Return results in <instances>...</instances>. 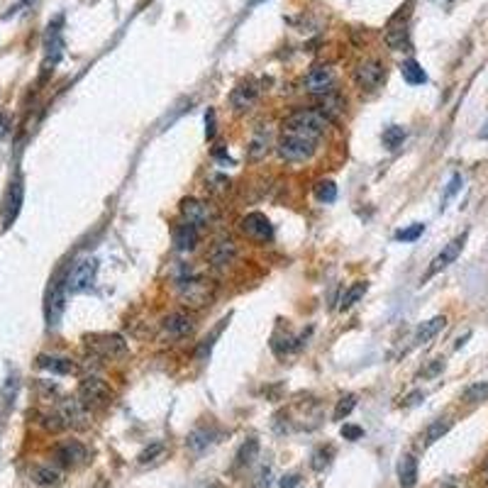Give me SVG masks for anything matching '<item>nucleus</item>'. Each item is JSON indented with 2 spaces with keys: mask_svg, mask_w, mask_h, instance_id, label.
Returning <instances> with one entry per match:
<instances>
[{
  "mask_svg": "<svg viewBox=\"0 0 488 488\" xmlns=\"http://www.w3.org/2000/svg\"><path fill=\"white\" fill-rule=\"evenodd\" d=\"M383 40H386V45L393 49V52H405V49H410V32H408V23L405 20L393 18L391 23L386 27V35H383Z\"/></svg>",
  "mask_w": 488,
  "mask_h": 488,
  "instance_id": "17",
  "label": "nucleus"
},
{
  "mask_svg": "<svg viewBox=\"0 0 488 488\" xmlns=\"http://www.w3.org/2000/svg\"><path fill=\"white\" fill-rule=\"evenodd\" d=\"M37 366H40V369L52 371V374H62V376L74 374V371H76V364L71 359H67V356H47V354H42V356H37Z\"/></svg>",
  "mask_w": 488,
  "mask_h": 488,
  "instance_id": "23",
  "label": "nucleus"
},
{
  "mask_svg": "<svg viewBox=\"0 0 488 488\" xmlns=\"http://www.w3.org/2000/svg\"><path fill=\"white\" fill-rule=\"evenodd\" d=\"M110 396H113L110 386H108L101 376L84 378V381H81V386H79V398H81V403H84L86 408H89V405L108 403V398H110Z\"/></svg>",
  "mask_w": 488,
  "mask_h": 488,
  "instance_id": "10",
  "label": "nucleus"
},
{
  "mask_svg": "<svg viewBox=\"0 0 488 488\" xmlns=\"http://www.w3.org/2000/svg\"><path fill=\"white\" fill-rule=\"evenodd\" d=\"M464 242H466V232H462L459 237H454L449 244H444L440 254H437L435 259L430 261V268H427V273H425V281H427V278L435 276V273L444 271V268H447L449 264H454V261L459 259V254H462Z\"/></svg>",
  "mask_w": 488,
  "mask_h": 488,
  "instance_id": "12",
  "label": "nucleus"
},
{
  "mask_svg": "<svg viewBox=\"0 0 488 488\" xmlns=\"http://www.w3.org/2000/svg\"><path fill=\"white\" fill-rule=\"evenodd\" d=\"M330 457H332V449H317V452L312 454V469L322 471L327 464H330Z\"/></svg>",
  "mask_w": 488,
  "mask_h": 488,
  "instance_id": "40",
  "label": "nucleus"
},
{
  "mask_svg": "<svg viewBox=\"0 0 488 488\" xmlns=\"http://www.w3.org/2000/svg\"><path fill=\"white\" fill-rule=\"evenodd\" d=\"M400 74H403L405 84H410V86H422L427 81L425 69H422L415 59H408V62L400 64Z\"/></svg>",
  "mask_w": 488,
  "mask_h": 488,
  "instance_id": "28",
  "label": "nucleus"
},
{
  "mask_svg": "<svg viewBox=\"0 0 488 488\" xmlns=\"http://www.w3.org/2000/svg\"><path fill=\"white\" fill-rule=\"evenodd\" d=\"M273 147H276L278 159H283V161H308L317 152V140L281 132V137H278V142Z\"/></svg>",
  "mask_w": 488,
  "mask_h": 488,
  "instance_id": "3",
  "label": "nucleus"
},
{
  "mask_svg": "<svg viewBox=\"0 0 488 488\" xmlns=\"http://www.w3.org/2000/svg\"><path fill=\"white\" fill-rule=\"evenodd\" d=\"M256 98H259V89H256V84L254 81H244V84H239L237 89L232 91L229 103H232V108L237 113H244V110H249V108H254Z\"/></svg>",
  "mask_w": 488,
  "mask_h": 488,
  "instance_id": "19",
  "label": "nucleus"
},
{
  "mask_svg": "<svg viewBox=\"0 0 488 488\" xmlns=\"http://www.w3.org/2000/svg\"><path fill=\"white\" fill-rule=\"evenodd\" d=\"M464 403H484V400H488V381H479V383H471L469 388L464 391L462 396Z\"/></svg>",
  "mask_w": 488,
  "mask_h": 488,
  "instance_id": "32",
  "label": "nucleus"
},
{
  "mask_svg": "<svg viewBox=\"0 0 488 488\" xmlns=\"http://www.w3.org/2000/svg\"><path fill=\"white\" fill-rule=\"evenodd\" d=\"M57 459H59V464H64V466H79L89 459V449L81 442L69 440L57 447Z\"/></svg>",
  "mask_w": 488,
  "mask_h": 488,
  "instance_id": "21",
  "label": "nucleus"
},
{
  "mask_svg": "<svg viewBox=\"0 0 488 488\" xmlns=\"http://www.w3.org/2000/svg\"><path fill=\"white\" fill-rule=\"evenodd\" d=\"M315 198L320 203H334V198H337V186H334V181H317Z\"/></svg>",
  "mask_w": 488,
  "mask_h": 488,
  "instance_id": "35",
  "label": "nucleus"
},
{
  "mask_svg": "<svg viewBox=\"0 0 488 488\" xmlns=\"http://www.w3.org/2000/svg\"><path fill=\"white\" fill-rule=\"evenodd\" d=\"M479 137H481V140H488V123L484 125V127H481V132H479Z\"/></svg>",
  "mask_w": 488,
  "mask_h": 488,
  "instance_id": "47",
  "label": "nucleus"
},
{
  "mask_svg": "<svg viewBox=\"0 0 488 488\" xmlns=\"http://www.w3.org/2000/svg\"><path fill=\"white\" fill-rule=\"evenodd\" d=\"M15 391H18V378H15V376H10V378H8V383H5V388H3V398H5V405H10V403H13V398H15Z\"/></svg>",
  "mask_w": 488,
  "mask_h": 488,
  "instance_id": "41",
  "label": "nucleus"
},
{
  "mask_svg": "<svg viewBox=\"0 0 488 488\" xmlns=\"http://www.w3.org/2000/svg\"><path fill=\"white\" fill-rule=\"evenodd\" d=\"M205 137H208V140H212V137H215V110L205 113Z\"/></svg>",
  "mask_w": 488,
  "mask_h": 488,
  "instance_id": "43",
  "label": "nucleus"
},
{
  "mask_svg": "<svg viewBox=\"0 0 488 488\" xmlns=\"http://www.w3.org/2000/svg\"><path fill=\"white\" fill-rule=\"evenodd\" d=\"M422 398V393L418 391V393H413V396H408V398H405V405H415V403H418V400Z\"/></svg>",
  "mask_w": 488,
  "mask_h": 488,
  "instance_id": "46",
  "label": "nucleus"
},
{
  "mask_svg": "<svg viewBox=\"0 0 488 488\" xmlns=\"http://www.w3.org/2000/svg\"><path fill=\"white\" fill-rule=\"evenodd\" d=\"M239 229H242L246 237L254 239V242H259V244L271 242L273 239V225L268 222V217L264 212H249V215H244L242 220H239Z\"/></svg>",
  "mask_w": 488,
  "mask_h": 488,
  "instance_id": "9",
  "label": "nucleus"
},
{
  "mask_svg": "<svg viewBox=\"0 0 488 488\" xmlns=\"http://www.w3.org/2000/svg\"><path fill=\"white\" fill-rule=\"evenodd\" d=\"M486 484H488V471H486Z\"/></svg>",
  "mask_w": 488,
  "mask_h": 488,
  "instance_id": "48",
  "label": "nucleus"
},
{
  "mask_svg": "<svg viewBox=\"0 0 488 488\" xmlns=\"http://www.w3.org/2000/svg\"><path fill=\"white\" fill-rule=\"evenodd\" d=\"M354 408H356V396H354V393H347V396H342V398L337 400V408H334V420H344Z\"/></svg>",
  "mask_w": 488,
  "mask_h": 488,
  "instance_id": "37",
  "label": "nucleus"
},
{
  "mask_svg": "<svg viewBox=\"0 0 488 488\" xmlns=\"http://www.w3.org/2000/svg\"><path fill=\"white\" fill-rule=\"evenodd\" d=\"M398 481L403 488H413L418 484V459L413 454H405L398 462Z\"/></svg>",
  "mask_w": 488,
  "mask_h": 488,
  "instance_id": "26",
  "label": "nucleus"
},
{
  "mask_svg": "<svg viewBox=\"0 0 488 488\" xmlns=\"http://www.w3.org/2000/svg\"><path fill=\"white\" fill-rule=\"evenodd\" d=\"M176 288H178V298L183 305H188V308H205V305L212 303V298H215V288L210 286V281H205L198 273H191V276H183L176 281Z\"/></svg>",
  "mask_w": 488,
  "mask_h": 488,
  "instance_id": "2",
  "label": "nucleus"
},
{
  "mask_svg": "<svg viewBox=\"0 0 488 488\" xmlns=\"http://www.w3.org/2000/svg\"><path fill=\"white\" fill-rule=\"evenodd\" d=\"M444 325H447V317L444 315H437L432 320L422 322L418 330H415V344H427L430 339H435L444 330Z\"/></svg>",
  "mask_w": 488,
  "mask_h": 488,
  "instance_id": "27",
  "label": "nucleus"
},
{
  "mask_svg": "<svg viewBox=\"0 0 488 488\" xmlns=\"http://www.w3.org/2000/svg\"><path fill=\"white\" fill-rule=\"evenodd\" d=\"M54 415L59 418V425H62V427H71V430H84V427H89V422H91L89 408L81 403V398H64V400H59L57 413H54Z\"/></svg>",
  "mask_w": 488,
  "mask_h": 488,
  "instance_id": "4",
  "label": "nucleus"
},
{
  "mask_svg": "<svg viewBox=\"0 0 488 488\" xmlns=\"http://www.w3.org/2000/svg\"><path fill=\"white\" fill-rule=\"evenodd\" d=\"M67 278H57V281L52 283V288H49V295H47V325L57 327L59 322H62V315L64 310H67Z\"/></svg>",
  "mask_w": 488,
  "mask_h": 488,
  "instance_id": "6",
  "label": "nucleus"
},
{
  "mask_svg": "<svg viewBox=\"0 0 488 488\" xmlns=\"http://www.w3.org/2000/svg\"><path fill=\"white\" fill-rule=\"evenodd\" d=\"M459 191H462V174H454L452 181H449V183H447V188H444V195H442V208L447 205V203L452 200L454 195L459 193Z\"/></svg>",
  "mask_w": 488,
  "mask_h": 488,
  "instance_id": "39",
  "label": "nucleus"
},
{
  "mask_svg": "<svg viewBox=\"0 0 488 488\" xmlns=\"http://www.w3.org/2000/svg\"><path fill=\"white\" fill-rule=\"evenodd\" d=\"M334 71L332 67H315L305 76L303 81V89L312 93V96H327V93L334 91Z\"/></svg>",
  "mask_w": 488,
  "mask_h": 488,
  "instance_id": "14",
  "label": "nucleus"
},
{
  "mask_svg": "<svg viewBox=\"0 0 488 488\" xmlns=\"http://www.w3.org/2000/svg\"><path fill=\"white\" fill-rule=\"evenodd\" d=\"M234 259H237V242L227 234L217 237L208 249V261L212 268H227L229 264H234Z\"/></svg>",
  "mask_w": 488,
  "mask_h": 488,
  "instance_id": "11",
  "label": "nucleus"
},
{
  "mask_svg": "<svg viewBox=\"0 0 488 488\" xmlns=\"http://www.w3.org/2000/svg\"><path fill=\"white\" fill-rule=\"evenodd\" d=\"M449 427H452V420H449V418H440V420L432 422V425L427 427V432H425V444H427V447H430V444H435L437 440H442V437L449 432Z\"/></svg>",
  "mask_w": 488,
  "mask_h": 488,
  "instance_id": "29",
  "label": "nucleus"
},
{
  "mask_svg": "<svg viewBox=\"0 0 488 488\" xmlns=\"http://www.w3.org/2000/svg\"><path fill=\"white\" fill-rule=\"evenodd\" d=\"M96 273H98V261L93 256H84L71 266L69 276H67V290L69 293H86L93 283H96Z\"/></svg>",
  "mask_w": 488,
  "mask_h": 488,
  "instance_id": "5",
  "label": "nucleus"
},
{
  "mask_svg": "<svg viewBox=\"0 0 488 488\" xmlns=\"http://www.w3.org/2000/svg\"><path fill=\"white\" fill-rule=\"evenodd\" d=\"M268 149H271V132L264 127V125H259V127L254 130V135H251L249 144H246V159L249 161H261Z\"/></svg>",
  "mask_w": 488,
  "mask_h": 488,
  "instance_id": "20",
  "label": "nucleus"
},
{
  "mask_svg": "<svg viewBox=\"0 0 488 488\" xmlns=\"http://www.w3.org/2000/svg\"><path fill=\"white\" fill-rule=\"evenodd\" d=\"M366 281H356L354 286H349L347 290H344V295H342V300H339V308L342 310H349L352 305L356 303L359 298H364V293H366Z\"/></svg>",
  "mask_w": 488,
  "mask_h": 488,
  "instance_id": "30",
  "label": "nucleus"
},
{
  "mask_svg": "<svg viewBox=\"0 0 488 488\" xmlns=\"http://www.w3.org/2000/svg\"><path fill=\"white\" fill-rule=\"evenodd\" d=\"M259 454V442L256 440H246L237 452V466H249Z\"/></svg>",
  "mask_w": 488,
  "mask_h": 488,
  "instance_id": "34",
  "label": "nucleus"
},
{
  "mask_svg": "<svg viewBox=\"0 0 488 488\" xmlns=\"http://www.w3.org/2000/svg\"><path fill=\"white\" fill-rule=\"evenodd\" d=\"M62 23L64 18H57L54 23H49L47 27V37H45V67H57L59 59L64 54V37H62Z\"/></svg>",
  "mask_w": 488,
  "mask_h": 488,
  "instance_id": "13",
  "label": "nucleus"
},
{
  "mask_svg": "<svg viewBox=\"0 0 488 488\" xmlns=\"http://www.w3.org/2000/svg\"><path fill=\"white\" fill-rule=\"evenodd\" d=\"M164 449H166V447H164V442H152L149 447H144V449H142V452H140V457H137V462H140L142 466H147V464L157 462V459H159V457H161V454H164Z\"/></svg>",
  "mask_w": 488,
  "mask_h": 488,
  "instance_id": "36",
  "label": "nucleus"
},
{
  "mask_svg": "<svg viewBox=\"0 0 488 488\" xmlns=\"http://www.w3.org/2000/svg\"><path fill=\"white\" fill-rule=\"evenodd\" d=\"M330 120L325 118L320 110L315 108H303V110L290 113L286 120L281 123V132L288 135H300V137H310V140H317L325 135V130L330 127Z\"/></svg>",
  "mask_w": 488,
  "mask_h": 488,
  "instance_id": "1",
  "label": "nucleus"
},
{
  "mask_svg": "<svg viewBox=\"0 0 488 488\" xmlns=\"http://www.w3.org/2000/svg\"><path fill=\"white\" fill-rule=\"evenodd\" d=\"M212 440H215V430H212V427H195V430L188 435L186 444H188L191 452L200 457V454L212 444Z\"/></svg>",
  "mask_w": 488,
  "mask_h": 488,
  "instance_id": "25",
  "label": "nucleus"
},
{
  "mask_svg": "<svg viewBox=\"0 0 488 488\" xmlns=\"http://www.w3.org/2000/svg\"><path fill=\"white\" fill-rule=\"evenodd\" d=\"M32 479L40 486H54V484H59L62 476H59V471L52 469V466H37V469L32 471Z\"/></svg>",
  "mask_w": 488,
  "mask_h": 488,
  "instance_id": "33",
  "label": "nucleus"
},
{
  "mask_svg": "<svg viewBox=\"0 0 488 488\" xmlns=\"http://www.w3.org/2000/svg\"><path fill=\"white\" fill-rule=\"evenodd\" d=\"M295 484H298V476H295V474H290V476H283V481H281V488H293Z\"/></svg>",
  "mask_w": 488,
  "mask_h": 488,
  "instance_id": "45",
  "label": "nucleus"
},
{
  "mask_svg": "<svg viewBox=\"0 0 488 488\" xmlns=\"http://www.w3.org/2000/svg\"><path fill=\"white\" fill-rule=\"evenodd\" d=\"M23 200H25V186L20 178L10 181L8 191H5L3 198V210H0V217H3V227L8 229L10 225L18 220L20 210H23Z\"/></svg>",
  "mask_w": 488,
  "mask_h": 488,
  "instance_id": "7",
  "label": "nucleus"
},
{
  "mask_svg": "<svg viewBox=\"0 0 488 488\" xmlns=\"http://www.w3.org/2000/svg\"><path fill=\"white\" fill-rule=\"evenodd\" d=\"M422 232H425V225H422V222H415V225H410V227L398 229V232H396V239H398V242H415V239H418Z\"/></svg>",
  "mask_w": 488,
  "mask_h": 488,
  "instance_id": "38",
  "label": "nucleus"
},
{
  "mask_svg": "<svg viewBox=\"0 0 488 488\" xmlns=\"http://www.w3.org/2000/svg\"><path fill=\"white\" fill-rule=\"evenodd\" d=\"M161 327H164V332H166L169 337L183 339V337H188V334H193V330H195V320H193V315H191V312H186V310H174V312H169V315L164 317Z\"/></svg>",
  "mask_w": 488,
  "mask_h": 488,
  "instance_id": "15",
  "label": "nucleus"
},
{
  "mask_svg": "<svg viewBox=\"0 0 488 488\" xmlns=\"http://www.w3.org/2000/svg\"><path fill=\"white\" fill-rule=\"evenodd\" d=\"M322 101H320V106L315 108V110H320L322 115H325L330 123H337L339 118L344 115V101H342V96H337V93H327V96H320Z\"/></svg>",
  "mask_w": 488,
  "mask_h": 488,
  "instance_id": "24",
  "label": "nucleus"
},
{
  "mask_svg": "<svg viewBox=\"0 0 488 488\" xmlns=\"http://www.w3.org/2000/svg\"><path fill=\"white\" fill-rule=\"evenodd\" d=\"M8 132H10V118H8V115L0 113V140H3V137L8 135Z\"/></svg>",
  "mask_w": 488,
  "mask_h": 488,
  "instance_id": "44",
  "label": "nucleus"
},
{
  "mask_svg": "<svg viewBox=\"0 0 488 488\" xmlns=\"http://www.w3.org/2000/svg\"><path fill=\"white\" fill-rule=\"evenodd\" d=\"M405 142V130L398 127V125H391V127L383 130V147L388 152H396L398 147H403Z\"/></svg>",
  "mask_w": 488,
  "mask_h": 488,
  "instance_id": "31",
  "label": "nucleus"
},
{
  "mask_svg": "<svg viewBox=\"0 0 488 488\" xmlns=\"http://www.w3.org/2000/svg\"><path fill=\"white\" fill-rule=\"evenodd\" d=\"M89 344L93 352H98L101 356H108V359L127 354V342H125L120 334H96Z\"/></svg>",
  "mask_w": 488,
  "mask_h": 488,
  "instance_id": "16",
  "label": "nucleus"
},
{
  "mask_svg": "<svg viewBox=\"0 0 488 488\" xmlns=\"http://www.w3.org/2000/svg\"><path fill=\"white\" fill-rule=\"evenodd\" d=\"M198 239H200V232L195 225L183 222L174 229V244H176L178 251H193L198 246Z\"/></svg>",
  "mask_w": 488,
  "mask_h": 488,
  "instance_id": "22",
  "label": "nucleus"
},
{
  "mask_svg": "<svg viewBox=\"0 0 488 488\" xmlns=\"http://www.w3.org/2000/svg\"><path fill=\"white\" fill-rule=\"evenodd\" d=\"M361 435H364V430H361L359 425H344L342 427V437H344V440H349V442L361 440Z\"/></svg>",
  "mask_w": 488,
  "mask_h": 488,
  "instance_id": "42",
  "label": "nucleus"
},
{
  "mask_svg": "<svg viewBox=\"0 0 488 488\" xmlns=\"http://www.w3.org/2000/svg\"><path fill=\"white\" fill-rule=\"evenodd\" d=\"M181 215H183V220L188 225L205 227L210 222V208L198 198H183L181 200Z\"/></svg>",
  "mask_w": 488,
  "mask_h": 488,
  "instance_id": "18",
  "label": "nucleus"
},
{
  "mask_svg": "<svg viewBox=\"0 0 488 488\" xmlns=\"http://www.w3.org/2000/svg\"><path fill=\"white\" fill-rule=\"evenodd\" d=\"M383 76H386V69L378 59H364L354 69V84L361 91H376L383 84Z\"/></svg>",
  "mask_w": 488,
  "mask_h": 488,
  "instance_id": "8",
  "label": "nucleus"
}]
</instances>
